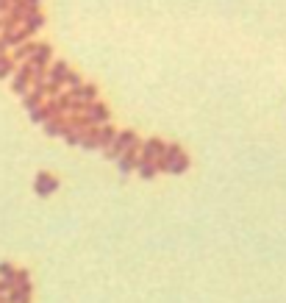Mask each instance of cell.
I'll use <instances>...</instances> for the list:
<instances>
[{
  "label": "cell",
  "instance_id": "obj_10",
  "mask_svg": "<svg viewBox=\"0 0 286 303\" xmlns=\"http://www.w3.org/2000/svg\"><path fill=\"white\" fill-rule=\"evenodd\" d=\"M31 58H34L37 64H42V67H50V62H53V47L47 45V42H37Z\"/></svg>",
  "mask_w": 286,
  "mask_h": 303
},
{
  "label": "cell",
  "instance_id": "obj_17",
  "mask_svg": "<svg viewBox=\"0 0 286 303\" xmlns=\"http://www.w3.org/2000/svg\"><path fill=\"white\" fill-rule=\"evenodd\" d=\"M189 170V156H181L178 162H172L170 167H167V173L170 175H181V173H186Z\"/></svg>",
  "mask_w": 286,
  "mask_h": 303
},
{
  "label": "cell",
  "instance_id": "obj_16",
  "mask_svg": "<svg viewBox=\"0 0 286 303\" xmlns=\"http://www.w3.org/2000/svg\"><path fill=\"white\" fill-rule=\"evenodd\" d=\"M64 86H67V92H75L78 86H83V78H81V73L70 70V73H67V78H64Z\"/></svg>",
  "mask_w": 286,
  "mask_h": 303
},
{
  "label": "cell",
  "instance_id": "obj_3",
  "mask_svg": "<svg viewBox=\"0 0 286 303\" xmlns=\"http://www.w3.org/2000/svg\"><path fill=\"white\" fill-rule=\"evenodd\" d=\"M22 28H25L28 34H37L42 25H45V11H42V6L39 3H28V11H25V17H22V22H20Z\"/></svg>",
  "mask_w": 286,
  "mask_h": 303
},
{
  "label": "cell",
  "instance_id": "obj_11",
  "mask_svg": "<svg viewBox=\"0 0 286 303\" xmlns=\"http://www.w3.org/2000/svg\"><path fill=\"white\" fill-rule=\"evenodd\" d=\"M45 134H47V136H64V134H67V117L47 120V123H45Z\"/></svg>",
  "mask_w": 286,
  "mask_h": 303
},
{
  "label": "cell",
  "instance_id": "obj_20",
  "mask_svg": "<svg viewBox=\"0 0 286 303\" xmlns=\"http://www.w3.org/2000/svg\"><path fill=\"white\" fill-rule=\"evenodd\" d=\"M45 103V100H39L34 92H28V95H22V106H25L28 111H34V109H39V106Z\"/></svg>",
  "mask_w": 286,
  "mask_h": 303
},
{
  "label": "cell",
  "instance_id": "obj_7",
  "mask_svg": "<svg viewBox=\"0 0 286 303\" xmlns=\"http://www.w3.org/2000/svg\"><path fill=\"white\" fill-rule=\"evenodd\" d=\"M34 189H37V195H42V198H47V195H53L58 189V181L53 178L50 173H39L37 181H34Z\"/></svg>",
  "mask_w": 286,
  "mask_h": 303
},
{
  "label": "cell",
  "instance_id": "obj_21",
  "mask_svg": "<svg viewBox=\"0 0 286 303\" xmlns=\"http://www.w3.org/2000/svg\"><path fill=\"white\" fill-rule=\"evenodd\" d=\"M81 136H83V134H78V131H67V134H64V142H67L70 147H78Z\"/></svg>",
  "mask_w": 286,
  "mask_h": 303
},
{
  "label": "cell",
  "instance_id": "obj_22",
  "mask_svg": "<svg viewBox=\"0 0 286 303\" xmlns=\"http://www.w3.org/2000/svg\"><path fill=\"white\" fill-rule=\"evenodd\" d=\"M14 264H9V261H3V264H0V278H14Z\"/></svg>",
  "mask_w": 286,
  "mask_h": 303
},
{
  "label": "cell",
  "instance_id": "obj_13",
  "mask_svg": "<svg viewBox=\"0 0 286 303\" xmlns=\"http://www.w3.org/2000/svg\"><path fill=\"white\" fill-rule=\"evenodd\" d=\"M136 173H139L145 181H150V178H156V173H158V167H156V162H145V159H136Z\"/></svg>",
  "mask_w": 286,
  "mask_h": 303
},
{
  "label": "cell",
  "instance_id": "obj_14",
  "mask_svg": "<svg viewBox=\"0 0 286 303\" xmlns=\"http://www.w3.org/2000/svg\"><path fill=\"white\" fill-rule=\"evenodd\" d=\"M34 47H37V42H22L20 47H14V58H11V62H14V64L28 62V58L34 56Z\"/></svg>",
  "mask_w": 286,
  "mask_h": 303
},
{
  "label": "cell",
  "instance_id": "obj_18",
  "mask_svg": "<svg viewBox=\"0 0 286 303\" xmlns=\"http://www.w3.org/2000/svg\"><path fill=\"white\" fill-rule=\"evenodd\" d=\"M28 117H31V123H37V126H45V123H47V120H50V114H47L45 103H42V106H39V109L28 111Z\"/></svg>",
  "mask_w": 286,
  "mask_h": 303
},
{
  "label": "cell",
  "instance_id": "obj_4",
  "mask_svg": "<svg viewBox=\"0 0 286 303\" xmlns=\"http://www.w3.org/2000/svg\"><path fill=\"white\" fill-rule=\"evenodd\" d=\"M181 156H186V150H183V147L178 145V142H170V145H164V153L156 159V167L167 173V167H170L172 162H178Z\"/></svg>",
  "mask_w": 286,
  "mask_h": 303
},
{
  "label": "cell",
  "instance_id": "obj_5",
  "mask_svg": "<svg viewBox=\"0 0 286 303\" xmlns=\"http://www.w3.org/2000/svg\"><path fill=\"white\" fill-rule=\"evenodd\" d=\"M139 150H142L139 159H145V162H156V159L164 153V142L158 139V136H150L147 142H142V145H139Z\"/></svg>",
  "mask_w": 286,
  "mask_h": 303
},
{
  "label": "cell",
  "instance_id": "obj_19",
  "mask_svg": "<svg viewBox=\"0 0 286 303\" xmlns=\"http://www.w3.org/2000/svg\"><path fill=\"white\" fill-rule=\"evenodd\" d=\"M14 70H17V64L11 62L9 56L0 58V81H3V78H11V75H14Z\"/></svg>",
  "mask_w": 286,
  "mask_h": 303
},
{
  "label": "cell",
  "instance_id": "obj_8",
  "mask_svg": "<svg viewBox=\"0 0 286 303\" xmlns=\"http://www.w3.org/2000/svg\"><path fill=\"white\" fill-rule=\"evenodd\" d=\"M70 95H73L75 103L89 106V103H94V100H98V86H94V84H83V86H78L75 92H70Z\"/></svg>",
  "mask_w": 286,
  "mask_h": 303
},
{
  "label": "cell",
  "instance_id": "obj_2",
  "mask_svg": "<svg viewBox=\"0 0 286 303\" xmlns=\"http://www.w3.org/2000/svg\"><path fill=\"white\" fill-rule=\"evenodd\" d=\"M83 120H86L89 128H100L109 123V106L103 100H94V103L83 106Z\"/></svg>",
  "mask_w": 286,
  "mask_h": 303
},
{
  "label": "cell",
  "instance_id": "obj_15",
  "mask_svg": "<svg viewBox=\"0 0 286 303\" xmlns=\"http://www.w3.org/2000/svg\"><path fill=\"white\" fill-rule=\"evenodd\" d=\"M78 147H83V150H98V136H94V128H89L86 134L81 136Z\"/></svg>",
  "mask_w": 286,
  "mask_h": 303
},
{
  "label": "cell",
  "instance_id": "obj_9",
  "mask_svg": "<svg viewBox=\"0 0 286 303\" xmlns=\"http://www.w3.org/2000/svg\"><path fill=\"white\" fill-rule=\"evenodd\" d=\"M94 136H98V147H103V153H106L111 147V142H114V136H117V128L111 126V123H106V126L94 128Z\"/></svg>",
  "mask_w": 286,
  "mask_h": 303
},
{
  "label": "cell",
  "instance_id": "obj_6",
  "mask_svg": "<svg viewBox=\"0 0 286 303\" xmlns=\"http://www.w3.org/2000/svg\"><path fill=\"white\" fill-rule=\"evenodd\" d=\"M28 89H31V75L22 64H17L14 75H11V92H17L22 98V95H28Z\"/></svg>",
  "mask_w": 286,
  "mask_h": 303
},
{
  "label": "cell",
  "instance_id": "obj_12",
  "mask_svg": "<svg viewBox=\"0 0 286 303\" xmlns=\"http://www.w3.org/2000/svg\"><path fill=\"white\" fill-rule=\"evenodd\" d=\"M136 159H139V150H128V153H122V156L117 159V167H120L122 175H128L131 170L136 167Z\"/></svg>",
  "mask_w": 286,
  "mask_h": 303
},
{
  "label": "cell",
  "instance_id": "obj_1",
  "mask_svg": "<svg viewBox=\"0 0 286 303\" xmlns=\"http://www.w3.org/2000/svg\"><path fill=\"white\" fill-rule=\"evenodd\" d=\"M139 136H136V131H117L114 142H111V147L106 150V159H111V162H117V159L122 156V153L128 150H139Z\"/></svg>",
  "mask_w": 286,
  "mask_h": 303
}]
</instances>
